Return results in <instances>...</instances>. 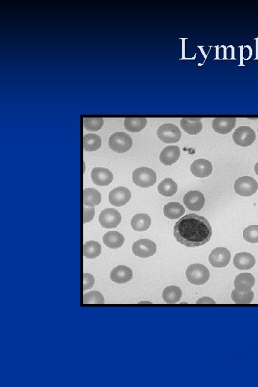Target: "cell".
Segmentation results:
<instances>
[{
    "instance_id": "obj_1",
    "label": "cell",
    "mask_w": 258,
    "mask_h": 387,
    "mask_svg": "<svg viewBox=\"0 0 258 387\" xmlns=\"http://www.w3.org/2000/svg\"><path fill=\"white\" fill-rule=\"evenodd\" d=\"M213 235V228L204 216L189 214L180 218L174 227V236L178 243L189 248L204 246Z\"/></svg>"
},
{
    "instance_id": "obj_2",
    "label": "cell",
    "mask_w": 258,
    "mask_h": 387,
    "mask_svg": "<svg viewBox=\"0 0 258 387\" xmlns=\"http://www.w3.org/2000/svg\"><path fill=\"white\" fill-rule=\"evenodd\" d=\"M186 277L190 283L195 285H201L209 280L210 273L208 268L203 264H193L187 268Z\"/></svg>"
},
{
    "instance_id": "obj_3",
    "label": "cell",
    "mask_w": 258,
    "mask_h": 387,
    "mask_svg": "<svg viewBox=\"0 0 258 387\" xmlns=\"http://www.w3.org/2000/svg\"><path fill=\"white\" fill-rule=\"evenodd\" d=\"M111 150L119 154L128 152L133 145L132 138L125 132H116L111 135L109 141Z\"/></svg>"
},
{
    "instance_id": "obj_4",
    "label": "cell",
    "mask_w": 258,
    "mask_h": 387,
    "mask_svg": "<svg viewBox=\"0 0 258 387\" xmlns=\"http://www.w3.org/2000/svg\"><path fill=\"white\" fill-rule=\"evenodd\" d=\"M132 179L136 185L142 188H148L154 185L157 182V174L151 168H138L134 170Z\"/></svg>"
},
{
    "instance_id": "obj_5",
    "label": "cell",
    "mask_w": 258,
    "mask_h": 387,
    "mask_svg": "<svg viewBox=\"0 0 258 387\" xmlns=\"http://www.w3.org/2000/svg\"><path fill=\"white\" fill-rule=\"evenodd\" d=\"M258 184L257 181L251 177H241L235 182L234 189L240 196L250 197L257 191Z\"/></svg>"
},
{
    "instance_id": "obj_6",
    "label": "cell",
    "mask_w": 258,
    "mask_h": 387,
    "mask_svg": "<svg viewBox=\"0 0 258 387\" xmlns=\"http://www.w3.org/2000/svg\"><path fill=\"white\" fill-rule=\"evenodd\" d=\"M157 136L164 143H172L179 141L182 133L177 126L173 124H164L157 130Z\"/></svg>"
},
{
    "instance_id": "obj_7",
    "label": "cell",
    "mask_w": 258,
    "mask_h": 387,
    "mask_svg": "<svg viewBox=\"0 0 258 387\" xmlns=\"http://www.w3.org/2000/svg\"><path fill=\"white\" fill-rule=\"evenodd\" d=\"M132 251L136 256L141 258H148L153 256L157 253V245L150 239H139L134 243Z\"/></svg>"
},
{
    "instance_id": "obj_8",
    "label": "cell",
    "mask_w": 258,
    "mask_h": 387,
    "mask_svg": "<svg viewBox=\"0 0 258 387\" xmlns=\"http://www.w3.org/2000/svg\"><path fill=\"white\" fill-rule=\"evenodd\" d=\"M233 141L237 145L247 147L255 141L256 134L253 129L249 127H240L233 134Z\"/></svg>"
},
{
    "instance_id": "obj_9",
    "label": "cell",
    "mask_w": 258,
    "mask_h": 387,
    "mask_svg": "<svg viewBox=\"0 0 258 387\" xmlns=\"http://www.w3.org/2000/svg\"><path fill=\"white\" fill-rule=\"evenodd\" d=\"M98 220L104 228H116L121 223V215L116 209L108 208L100 212Z\"/></svg>"
},
{
    "instance_id": "obj_10",
    "label": "cell",
    "mask_w": 258,
    "mask_h": 387,
    "mask_svg": "<svg viewBox=\"0 0 258 387\" xmlns=\"http://www.w3.org/2000/svg\"><path fill=\"white\" fill-rule=\"evenodd\" d=\"M230 259V252L225 248H215L209 255V262L215 268L226 267L229 263Z\"/></svg>"
},
{
    "instance_id": "obj_11",
    "label": "cell",
    "mask_w": 258,
    "mask_h": 387,
    "mask_svg": "<svg viewBox=\"0 0 258 387\" xmlns=\"http://www.w3.org/2000/svg\"><path fill=\"white\" fill-rule=\"evenodd\" d=\"M132 198V193L130 190L124 187L119 186L115 188L109 193V200L111 205L115 207H120L126 205Z\"/></svg>"
},
{
    "instance_id": "obj_12",
    "label": "cell",
    "mask_w": 258,
    "mask_h": 387,
    "mask_svg": "<svg viewBox=\"0 0 258 387\" xmlns=\"http://www.w3.org/2000/svg\"><path fill=\"white\" fill-rule=\"evenodd\" d=\"M184 204L192 211H200L204 207V195L199 191H190L184 197Z\"/></svg>"
},
{
    "instance_id": "obj_13",
    "label": "cell",
    "mask_w": 258,
    "mask_h": 387,
    "mask_svg": "<svg viewBox=\"0 0 258 387\" xmlns=\"http://www.w3.org/2000/svg\"><path fill=\"white\" fill-rule=\"evenodd\" d=\"M192 175L199 178H205L213 173V165L207 159H197L192 163L190 167Z\"/></svg>"
},
{
    "instance_id": "obj_14",
    "label": "cell",
    "mask_w": 258,
    "mask_h": 387,
    "mask_svg": "<svg viewBox=\"0 0 258 387\" xmlns=\"http://www.w3.org/2000/svg\"><path fill=\"white\" fill-rule=\"evenodd\" d=\"M91 179L95 185L108 186L112 182L114 175L108 168L95 167L92 170Z\"/></svg>"
},
{
    "instance_id": "obj_15",
    "label": "cell",
    "mask_w": 258,
    "mask_h": 387,
    "mask_svg": "<svg viewBox=\"0 0 258 387\" xmlns=\"http://www.w3.org/2000/svg\"><path fill=\"white\" fill-rule=\"evenodd\" d=\"M111 279L114 283L124 284L128 283L133 278L132 270L125 265H118L111 272Z\"/></svg>"
},
{
    "instance_id": "obj_16",
    "label": "cell",
    "mask_w": 258,
    "mask_h": 387,
    "mask_svg": "<svg viewBox=\"0 0 258 387\" xmlns=\"http://www.w3.org/2000/svg\"><path fill=\"white\" fill-rule=\"evenodd\" d=\"M236 118H216L213 120V129L220 134H227L231 132L236 126Z\"/></svg>"
},
{
    "instance_id": "obj_17",
    "label": "cell",
    "mask_w": 258,
    "mask_h": 387,
    "mask_svg": "<svg viewBox=\"0 0 258 387\" xmlns=\"http://www.w3.org/2000/svg\"><path fill=\"white\" fill-rule=\"evenodd\" d=\"M180 157V149L177 146H169L161 152L160 159L161 162L167 166H170L176 163Z\"/></svg>"
},
{
    "instance_id": "obj_18",
    "label": "cell",
    "mask_w": 258,
    "mask_h": 387,
    "mask_svg": "<svg viewBox=\"0 0 258 387\" xmlns=\"http://www.w3.org/2000/svg\"><path fill=\"white\" fill-rule=\"evenodd\" d=\"M256 263L255 258L253 255L248 253H240L237 254L233 260L235 267L241 271H247L254 267Z\"/></svg>"
},
{
    "instance_id": "obj_19",
    "label": "cell",
    "mask_w": 258,
    "mask_h": 387,
    "mask_svg": "<svg viewBox=\"0 0 258 387\" xmlns=\"http://www.w3.org/2000/svg\"><path fill=\"white\" fill-rule=\"evenodd\" d=\"M105 246L111 249H118L121 248L125 242L124 237L117 231L108 232L102 237Z\"/></svg>"
},
{
    "instance_id": "obj_20",
    "label": "cell",
    "mask_w": 258,
    "mask_h": 387,
    "mask_svg": "<svg viewBox=\"0 0 258 387\" xmlns=\"http://www.w3.org/2000/svg\"><path fill=\"white\" fill-rule=\"evenodd\" d=\"M182 129L190 135H196L202 130V124L200 118H184L180 122Z\"/></svg>"
},
{
    "instance_id": "obj_21",
    "label": "cell",
    "mask_w": 258,
    "mask_h": 387,
    "mask_svg": "<svg viewBox=\"0 0 258 387\" xmlns=\"http://www.w3.org/2000/svg\"><path fill=\"white\" fill-rule=\"evenodd\" d=\"M255 283L254 277L250 273H241L236 277L234 281L236 289L240 291L251 290Z\"/></svg>"
},
{
    "instance_id": "obj_22",
    "label": "cell",
    "mask_w": 258,
    "mask_h": 387,
    "mask_svg": "<svg viewBox=\"0 0 258 387\" xmlns=\"http://www.w3.org/2000/svg\"><path fill=\"white\" fill-rule=\"evenodd\" d=\"M151 225V217L146 214H137L132 217L131 225L134 230L144 232L148 230Z\"/></svg>"
},
{
    "instance_id": "obj_23",
    "label": "cell",
    "mask_w": 258,
    "mask_h": 387,
    "mask_svg": "<svg viewBox=\"0 0 258 387\" xmlns=\"http://www.w3.org/2000/svg\"><path fill=\"white\" fill-rule=\"evenodd\" d=\"M185 207L178 202H169L164 207V214L171 220H176L184 215Z\"/></svg>"
},
{
    "instance_id": "obj_24",
    "label": "cell",
    "mask_w": 258,
    "mask_h": 387,
    "mask_svg": "<svg viewBox=\"0 0 258 387\" xmlns=\"http://www.w3.org/2000/svg\"><path fill=\"white\" fill-rule=\"evenodd\" d=\"M101 202V195L98 190L93 188H86L84 190V205L88 207H95Z\"/></svg>"
},
{
    "instance_id": "obj_25",
    "label": "cell",
    "mask_w": 258,
    "mask_h": 387,
    "mask_svg": "<svg viewBox=\"0 0 258 387\" xmlns=\"http://www.w3.org/2000/svg\"><path fill=\"white\" fill-rule=\"evenodd\" d=\"M182 296H183V291L179 287L175 285L166 287L162 293V298L167 303H177L181 299Z\"/></svg>"
},
{
    "instance_id": "obj_26",
    "label": "cell",
    "mask_w": 258,
    "mask_h": 387,
    "mask_svg": "<svg viewBox=\"0 0 258 387\" xmlns=\"http://www.w3.org/2000/svg\"><path fill=\"white\" fill-rule=\"evenodd\" d=\"M157 188L159 192L164 197L174 196L178 190L177 184L171 178L164 179Z\"/></svg>"
},
{
    "instance_id": "obj_27",
    "label": "cell",
    "mask_w": 258,
    "mask_h": 387,
    "mask_svg": "<svg viewBox=\"0 0 258 387\" xmlns=\"http://www.w3.org/2000/svg\"><path fill=\"white\" fill-rule=\"evenodd\" d=\"M147 119L146 118H125L124 127L130 132H140L146 127Z\"/></svg>"
},
{
    "instance_id": "obj_28",
    "label": "cell",
    "mask_w": 258,
    "mask_h": 387,
    "mask_svg": "<svg viewBox=\"0 0 258 387\" xmlns=\"http://www.w3.org/2000/svg\"><path fill=\"white\" fill-rule=\"evenodd\" d=\"M101 138L98 135L88 134L84 136V149L86 152H95L100 148Z\"/></svg>"
},
{
    "instance_id": "obj_29",
    "label": "cell",
    "mask_w": 258,
    "mask_h": 387,
    "mask_svg": "<svg viewBox=\"0 0 258 387\" xmlns=\"http://www.w3.org/2000/svg\"><path fill=\"white\" fill-rule=\"evenodd\" d=\"M101 253V246L95 241H88L84 246V256L88 259H95Z\"/></svg>"
},
{
    "instance_id": "obj_30",
    "label": "cell",
    "mask_w": 258,
    "mask_h": 387,
    "mask_svg": "<svg viewBox=\"0 0 258 387\" xmlns=\"http://www.w3.org/2000/svg\"><path fill=\"white\" fill-rule=\"evenodd\" d=\"M231 297L236 303H251L254 299V293L251 290L240 291L235 289L231 292Z\"/></svg>"
},
{
    "instance_id": "obj_31",
    "label": "cell",
    "mask_w": 258,
    "mask_h": 387,
    "mask_svg": "<svg viewBox=\"0 0 258 387\" xmlns=\"http://www.w3.org/2000/svg\"><path fill=\"white\" fill-rule=\"evenodd\" d=\"M104 120L102 118H85L84 127L89 131H98L104 126Z\"/></svg>"
},
{
    "instance_id": "obj_32",
    "label": "cell",
    "mask_w": 258,
    "mask_h": 387,
    "mask_svg": "<svg viewBox=\"0 0 258 387\" xmlns=\"http://www.w3.org/2000/svg\"><path fill=\"white\" fill-rule=\"evenodd\" d=\"M243 237L247 242L252 243H258V225H250L243 231Z\"/></svg>"
},
{
    "instance_id": "obj_33",
    "label": "cell",
    "mask_w": 258,
    "mask_h": 387,
    "mask_svg": "<svg viewBox=\"0 0 258 387\" xmlns=\"http://www.w3.org/2000/svg\"><path fill=\"white\" fill-rule=\"evenodd\" d=\"M84 303H104V298L100 292L91 291L84 295Z\"/></svg>"
},
{
    "instance_id": "obj_34",
    "label": "cell",
    "mask_w": 258,
    "mask_h": 387,
    "mask_svg": "<svg viewBox=\"0 0 258 387\" xmlns=\"http://www.w3.org/2000/svg\"><path fill=\"white\" fill-rule=\"evenodd\" d=\"M95 215V209L93 207L84 206V223H90L93 220Z\"/></svg>"
},
{
    "instance_id": "obj_35",
    "label": "cell",
    "mask_w": 258,
    "mask_h": 387,
    "mask_svg": "<svg viewBox=\"0 0 258 387\" xmlns=\"http://www.w3.org/2000/svg\"><path fill=\"white\" fill-rule=\"evenodd\" d=\"M95 283L94 277L89 273H84V291L91 289Z\"/></svg>"
},
{
    "instance_id": "obj_36",
    "label": "cell",
    "mask_w": 258,
    "mask_h": 387,
    "mask_svg": "<svg viewBox=\"0 0 258 387\" xmlns=\"http://www.w3.org/2000/svg\"><path fill=\"white\" fill-rule=\"evenodd\" d=\"M254 172H255L256 175L258 176V162H257V164L254 166Z\"/></svg>"
},
{
    "instance_id": "obj_37",
    "label": "cell",
    "mask_w": 258,
    "mask_h": 387,
    "mask_svg": "<svg viewBox=\"0 0 258 387\" xmlns=\"http://www.w3.org/2000/svg\"><path fill=\"white\" fill-rule=\"evenodd\" d=\"M257 130H258V129H257Z\"/></svg>"
}]
</instances>
